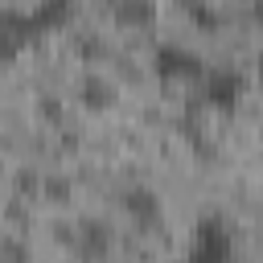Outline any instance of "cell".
I'll use <instances>...</instances> for the list:
<instances>
[{
	"label": "cell",
	"mask_w": 263,
	"mask_h": 263,
	"mask_svg": "<svg viewBox=\"0 0 263 263\" xmlns=\"http://www.w3.org/2000/svg\"><path fill=\"white\" fill-rule=\"evenodd\" d=\"M78 12V0H37L33 8V21L41 33H53V29H66Z\"/></svg>",
	"instance_id": "5b68a950"
},
{
	"label": "cell",
	"mask_w": 263,
	"mask_h": 263,
	"mask_svg": "<svg viewBox=\"0 0 263 263\" xmlns=\"http://www.w3.org/2000/svg\"><path fill=\"white\" fill-rule=\"evenodd\" d=\"M255 66H259V78H263V49H259V58H255Z\"/></svg>",
	"instance_id": "8fae6325"
},
{
	"label": "cell",
	"mask_w": 263,
	"mask_h": 263,
	"mask_svg": "<svg viewBox=\"0 0 263 263\" xmlns=\"http://www.w3.org/2000/svg\"><path fill=\"white\" fill-rule=\"evenodd\" d=\"M152 70H156L164 82H201L205 62H201L189 45L164 41V45H156V53H152Z\"/></svg>",
	"instance_id": "7a4b0ae2"
},
{
	"label": "cell",
	"mask_w": 263,
	"mask_h": 263,
	"mask_svg": "<svg viewBox=\"0 0 263 263\" xmlns=\"http://www.w3.org/2000/svg\"><path fill=\"white\" fill-rule=\"evenodd\" d=\"M189 16H193L201 29H218V12H214L205 0H193V4H189Z\"/></svg>",
	"instance_id": "9c48e42d"
},
{
	"label": "cell",
	"mask_w": 263,
	"mask_h": 263,
	"mask_svg": "<svg viewBox=\"0 0 263 263\" xmlns=\"http://www.w3.org/2000/svg\"><path fill=\"white\" fill-rule=\"evenodd\" d=\"M115 25L123 29H148L156 25V0H115Z\"/></svg>",
	"instance_id": "8992f818"
},
{
	"label": "cell",
	"mask_w": 263,
	"mask_h": 263,
	"mask_svg": "<svg viewBox=\"0 0 263 263\" xmlns=\"http://www.w3.org/2000/svg\"><path fill=\"white\" fill-rule=\"evenodd\" d=\"M37 37H41V29H37L33 12H25V8H0V66L16 62L25 53V45L37 41Z\"/></svg>",
	"instance_id": "3957f363"
},
{
	"label": "cell",
	"mask_w": 263,
	"mask_h": 263,
	"mask_svg": "<svg viewBox=\"0 0 263 263\" xmlns=\"http://www.w3.org/2000/svg\"><path fill=\"white\" fill-rule=\"evenodd\" d=\"M82 103L86 107H111V86L103 78H86L82 82Z\"/></svg>",
	"instance_id": "ba28073f"
},
{
	"label": "cell",
	"mask_w": 263,
	"mask_h": 263,
	"mask_svg": "<svg viewBox=\"0 0 263 263\" xmlns=\"http://www.w3.org/2000/svg\"><path fill=\"white\" fill-rule=\"evenodd\" d=\"M251 16H255V21L263 25V0H255V4H251Z\"/></svg>",
	"instance_id": "30bf717a"
},
{
	"label": "cell",
	"mask_w": 263,
	"mask_h": 263,
	"mask_svg": "<svg viewBox=\"0 0 263 263\" xmlns=\"http://www.w3.org/2000/svg\"><path fill=\"white\" fill-rule=\"evenodd\" d=\"M185 263H234V234L218 214H210L193 226V242H189Z\"/></svg>",
	"instance_id": "6da1fadb"
},
{
	"label": "cell",
	"mask_w": 263,
	"mask_h": 263,
	"mask_svg": "<svg viewBox=\"0 0 263 263\" xmlns=\"http://www.w3.org/2000/svg\"><path fill=\"white\" fill-rule=\"evenodd\" d=\"M123 210L136 218V222H156L160 218V201L152 189H127L123 193Z\"/></svg>",
	"instance_id": "52a82bcc"
},
{
	"label": "cell",
	"mask_w": 263,
	"mask_h": 263,
	"mask_svg": "<svg viewBox=\"0 0 263 263\" xmlns=\"http://www.w3.org/2000/svg\"><path fill=\"white\" fill-rule=\"evenodd\" d=\"M242 99V74L238 70H205L201 74V103L214 111H234Z\"/></svg>",
	"instance_id": "277c9868"
}]
</instances>
